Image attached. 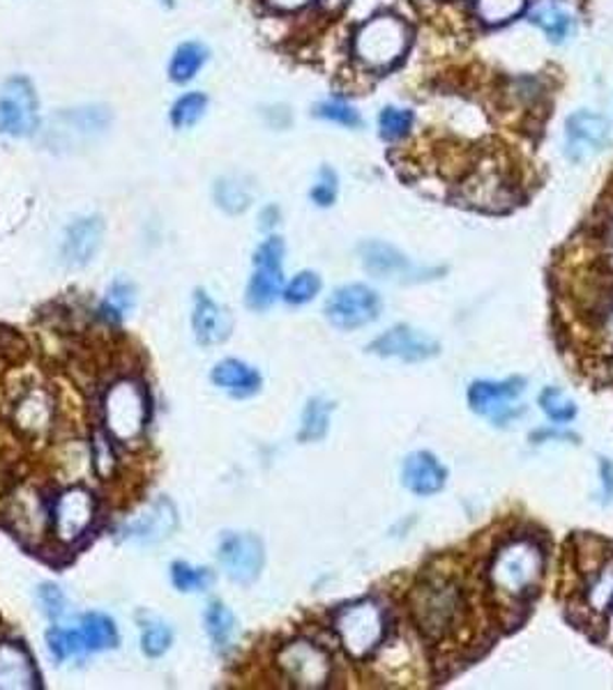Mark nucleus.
Segmentation results:
<instances>
[{
    "label": "nucleus",
    "instance_id": "20e7f679",
    "mask_svg": "<svg viewBox=\"0 0 613 690\" xmlns=\"http://www.w3.org/2000/svg\"><path fill=\"white\" fill-rule=\"evenodd\" d=\"M385 631V613L373 599L355 601L334 615V633H338L344 652L355 661L369 658L383 644Z\"/></svg>",
    "mask_w": 613,
    "mask_h": 690
},
{
    "label": "nucleus",
    "instance_id": "c03bdc74",
    "mask_svg": "<svg viewBox=\"0 0 613 690\" xmlns=\"http://www.w3.org/2000/svg\"><path fill=\"white\" fill-rule=\"evenodd\" d=\"M600 475H602V485L606 500H613V460L602 458L600 460Z\"/></svg>",
    "mask_w": 613,
    "mask_h": 690
},
{
    "label": "nucleus",
    "instance_id": "6e6552de",
    "mask_svg": "<svg viewBox=\"0 0 613 690\" xmlns=\"http://www.w3.org/2000/svg\"><path fill=\"white\" fill-rule=\"evenodd\" d=\"M277 665L295 688H326L332 677L330 656L319 644L307 640L289 642L277 654Z\"/></svg>",
    "mask_w": 613,
    "mask_h": 690
},
{
    "label": "nucleus",
    "instance_id": "79ce46f5",
    "mask_svg": "<svg viewBox=\"0 0 613 690\" xmlns=\"http://www.w3.org/2000/svg\"><path fill=\"white\" fill-rule=\"evenodd\" d=\"M598 332L609 348H613V288L598 307Z\"/></svg>",
    "mask_w": 613,
    "mask_h": 690
},
{
    "label": "nucleus",
    "instance_id": "0eeeda50",
    "mask_svg": "<svg viewBox=\"0 0 613 690\" xmlns=\"http://www.w3.org/2000/svg\"><path fill=\"white\" fill-rule=\"evenodd\" d=\"M107 429L109 433L121 440L132 442L146 429L148 419V403L144 390L136 382L123 380L111 387L107 394Z\"/></svg>",
    "mask_w": 613,
    "mask_h": 690
},
{
    "label": "nucleus",
    "instance_id": "f3484780",
    "mask_svg": "<svg viewBox=\"0 0 613 690\" xmlns=\"http://www.w3.org/2000/svg\"><path fill=\"white\" fill-rule=\"evenodd\" d=\"M109 127H111V109H107L102 104H86V107L58 111L51 118V123L47 130L56 136L74 134L76 138L88 140V138L105 134Z\"/></svg>",
    "mask_w": 613,
    "mask_h": 690
},
{
    "label": "nucleus",
    "instance_id": "423d86ee",
    "mask_svg": "<svg viewBox=\"0 0 613 690\" xmlns=\"http://www.w3.org/2000/svg\"><path fill=\"white\" fill-rule=\"evenodd\" d=\"M284 239L268 237L254 254V274L247 288V307L254 311H266L282 295L284 286Z\"/></svg>",
    "mask_w": 613,
    "mask_h": 690
},
{
    "label": "nucleus",
    "instance_id": "f704fd0d",
    "mask_svg": "<svg viewBox=\"0 0 613 690\" xmlns=\"http://www.w3.org/2000/svg\"><path fill=\"white\" fill-rule=\"evenodd\" d=\"M47 644L51 649V654L56 656V661H68V658L88 654L82 633L70 631V628H51V631L47 633Z\"/></svg>",
    "mask_w": 613,
    "mask_h": 690
},
{
    "label": "nucleus",
    "instance_id": "c9c22d12",
    "mask_svg": "<svg viewBox=\"0 0 613 690\" xmlns=\"http://www.w3.org/2000/svg\"><path fill=\"white\" fill-rule=\"evenodd\" d=\"M171 580L175 584V590L181 592H206L212 584L214 576L208 568H196L185 562H175L171 566Z\"/></svg>",
    "mask_w": 613,
    "mask_h": 690
},
{
    "label": "nucleus",
    "instance_id": "b1692460",
    "mask_svg": "<svg viewBox=\"0 0 613 690\" xmlns=\"http://www.w3.org/2000/svg\"><path fill=\"white\" fill-rule=\"evenodd\" d=\"M210 49L199 39H187L175 47L169 60V78L175 86H187L208 65Z\"/></svg>",
    "mask_w": 613,
    "mask_h": 690
},
{
    "label": "nucleus",
    "instance_id": "bb28decb",
    "mask_svg": "<svg viewBox=\"0 0 613 690\" xmlns=\"http://www.w3.org/2000/svg\"><path fill=\"white\" fill-rule=\"evenodd\" d=\"M78 633H82V638H84L88 654L105 652V649L118 646V628H115L113 619H109L107 615H100V613L86 615L82 619V628H78Z\"/></svg>",
    "mask_w": 613,
    "mask_h": 690
},
{
    "label": "nucleus",
    "instance_id": "c756f323",
    "mask_svg": "<svg viewBox=\"0 0 613 690\" xmlns=\"http://www.w3.org/2000/svg\"><path fill=\"white\" fill-rule=\"evenodd\" d=\"M334 405L321 396H316L307 403V408L303 412V426H301V442H319L326 438L328 426H330V415Z\"/></svg>",
    "mask_w": 613,
    "mask_h": 690
},
{
    "label": "nucleus",
    "instance_id": "ddd939ff",
    "mask_svg": "<svg viewBox=\"0 0 613 690\" xmlns=\"http://www.w3.org/2000/svg\"><path fill=\"white\" fill-rule=\"evenodd\" d=\"M177 527V512L175 506L160 497L150 502L144 512L127 518L118 527V539L121 541H136V543H160L173 534Z\"/></svg>",
    "mask_w": 613,
    "mask_h": 690
},
{
    "label": "nucleus",
    "instance_id": "9b49d317",
    "mask_svg": "<svg viewBox=\"0 0 613 690\" xmlns=\"http://www.w3.org/2000/svg\"><path fill=\"white\" fill-rule=\"evenodd\" d=\"M526 392V380L510 378V380H476L468 387V405L473 412L489 417L496 423L507 421L514 410V401Z\"/></svg>",
    "mask_w": 613,
    "mask_h": 690
},
{
    "label": "nucleus",
    "instance_id": "4468645a",
    "mask_svg": "<svg viewBox=\"0 0 613 690\" xmlns=\"http://www.w3.org/2000/svg\"><path fill=\"white\" fill-rule=\"evenodd\" d=\"M439 350L441 348L437 338L415 328H408V324H397V328L383 332L369 345V353L379 357H394L402 361H427L431 357H437Z\"/></svg>",
    "mask_w": 613,
    "mask_h": 690
},
{
    "label": "nucleus",
    "instance_id": "49530a36",
    "mask_svg": "<svg viewBox=\"0 0 613 690\" xmlns=\"http://www.w3.org/2000/svg\"><path fill=\"white\" fill-rule=\"evenodd\" d=\"M328 3L334 8V5H342V3H346V0H328Z\"/></svg>",
    "mask_w": 613,
    "mask_h": 690
},
{
    "label": "nucleus",
    "instance_id": "aec40b11",
    "mask_svg": "<svg viewBox=\"0 0 613 690\" xmlns=\"http://www.w3.org/2000/svg\"><path fill=\"white\" fill-rule=\"evenodd\" d=\"M0 688H37V673L33 658L22 644H0Z\"/></svg>",
    "mask_w": 613,
    "mask_h": 690
},
{
    "label": "nucleus",
    "instance_id": "39448f33",
    "mask_svg": "<svg viewBox=\"0 0 613 690\" xmlns=\"http://www.w3.org/2000/svg\"><path fill=\"white\" fill-rule=\"evenodd\" d=\"M39 130V99L30 78L14 74L0 84V134L28 138Z\"/></svg>",
    "mask_w": 613,
    "mask_h": 690
},
{
    "label": "nucleus",
    "instance_id": "58836bf2",
    "mask_svg": "<svg viewBox=\"0 0 613 690\" xmlns=\"http://www.w3.org/2000/svg\"><path fill=\"white\" fill-rule=\"evenodd\" d=\"M173 642V633L167 624H148L142 633V649L148 658H160L169 652V646Z\"/></svg>",
    "mask_w": 613,
    "mask_h": 690
},
{
    "label": "nucleus",
    "instance_id": "f257e3e1",
    "mask_svg": "<svg viewBox=\"0 0 613 690\" xmlns=\"http://www.w3.org/2000/svg\"><path fill=\"white\" fill-rule=\"evenodd\" d=\"M466 611L462 587L443 576H431L410 594V615L427 640H445L457 631Z\"/></svg>",
    "mask_w": 613,
    "mask_h": 690
},
{
    "label": "nucleus",
    "instance_id": "1a4fd4ad",
    "mask_svg": "<svg viewBox=\"0 0 613 690\" xmlns=\"http://www.w3.org/2000/svg\"><path fill=\"white\" fill-rule=\"evenodd\" d=\"M381 313V297L365 283H348L334 291L326 304L332 328L351 332L373 322Z\"/></svg>",
    "mask_w": 613,
    "mask_h": 690
},
{
    "label": "nucleus",
    "instance_id": "de8ad7c7",
    "mask_svg": "<svg viewBox=\"0 0 613 690\" xmlns=\"http://www.w3.org/2000/svg\"><path fill=\"white\" fill-rule=\"evenodd\" d=\"M162 3H164V5H173V0H162Z\"/></svg>",
    "mask_w": 613,
    "mask_h": 690
},
{
    "label": "nucleus",
    "instance_id": "2eb2a0df",
    "mask_svg": "<svg viewBox=\"0 0 613 690\" xmlns=\"http://www.w3.org/2000/svg\"><path fill=\"white\" fill-rule=\"evenodd\" d=\"M95 514L93 495L86 489H70L56 500L53 506V530L61 541H76L82 537Z\"/></svg>",
    "mask_w": 613,
    "mask_h": 690
},
{
    "label": "nucleus",
    "instance_id": "cd10ccee",
    "mask_svg": "<svg viewBox=\"0 0 613 690\" xmlns=\"http://www.w3.org/2000/svg\"><path fill=\"white\" fill-rule=\"evenodd\" d=\"M206 631L214 644V649L220 654H224L226 649L231 646L233 642V636H235V617L233 613L229 611V607L220 601H214L208 605L206 611Z\"/></svg>",
    "mask_w": 613,
    "mask_h": 690
},
{
    "label": "nucleus",
    "instance_id": "4be33fe9",
    "mask_svg": "<svg viewBox=\"0 0 613 690\" xmlns=\"http://www.w3.org/2000/svg\"><path fill=\"white\" fill-rule=\"evenodd\" d=\"M360 258L365 262L367 272L381 279L408 276L413 272L410 260L400 249H394L392 245L381 239L365 242V245L360 247Z\"/></svg>",
    "mask_w": 613,
    "mask_h": 690
},
{
    "label": "nucleus",
    "instance_id": "ea45409f",
    "mask_svg": "<svg viewBox=\"0 0 613 690\" xmlns=\"http://www.w3.org/2000/svg\"><path fill=\"white\" fill-rule=\"evenodd\" d=\"M321 293V279L314 272H301L284 291V299L289 304H307Z\"/></svg>",
    "mask_w": 613,
    "mask_h": 690
},
{
    "label": "nucleus",
    "instance_id": "72a5a7b5",
    "mask_svg": "<svg viewBox=\"0 0 613 690\" xmlns=\"http://www.w3.org/2000/svg\"><path fill=\"white\" fill-rule=\"evenodd\" d=\"M478 19L487 26H501L526 10V0H478Z\"/></svg>",
    "mask_w": 613,
    "mask_h": 690
},
{
    "label": "nucleus",
    "instance_id": "c85d7f7f",
    "mask_svg": "<svg viewBox=\"0 0 613 690\" xmlns=\"http://www.w3.org/2000/svg\"><path fill=\"white\" fill-rule=\"evenodd\" d=\"M586 605L596 615H602L609 607H613V557L592 574V580L586 590Z\"/></svg>",
    "mask_w": 613,
    "mask_h": 690
},
{
    "label": "nucleus",
    "instance_id": "393cba45",
    "mask_svg": "<svg viewBox=\"0 0 613 690\" xmlns=\"http://www.w3.org/2000/svg\"><path fill=\"white\" fill-rule=\"evenodd\" d=\"M212 196L217 208L229 214H243L252 206V185L245 175H222L214 182Z\"/></svg>",
    "mask_w": 613,
    "mask_h": 690
},
{
    "label": "nucleus",
    "instance_id": "9d476101",
    "mask_svg": "<svg viewBox=\"0 0 613 690\" xmlns=\"http://www.w3.org/2000/svg\"><path fill=\"white\" fill-rule=\"evenodd\" d=\"M611 144L609 120L590 109H579L565 120V155L575 164L600 155Z\"/></svg>",
    "mask_w": 613,
    "mask_h": 690
},
{
    "label": "nucleus",
    "instance_id": "7c9ffc66",
    "mask_svg": "<svg viewBox=\"0 0 613 690\" xmlns=\"http://www.w3.org/2000/svg\"><path fill=\"white\" fill-rule=\"evenodd\" d=\"M134 301H136V291H134L132 283L125 279H118L111 283L100 313L109 322H121L125 318V313H130L134 309Z\"/></svg>",
    "mask_w": 613,
    "mask_h": 690
},
{
    "label": "nucleus",
    "instance_id": "f8f14e48",
    "mask_svg": "<svg viewBox=\"0 0 613 690\" xmlns=\"http://www.w3.org/2000/svg\"><path fill=\"white\" fill-rule=\"evenodd\" d=\"M266 551L259 537L254 534H226L220 543V564L224 574L241 584H252L261 576Z\"/></svg>",
    "mask_w": 613,
    "mask_h": 690
},
{
    "label": "nucleus",
    "instance_id": "2f4dec72",
    "mask_svg": "<svg viewBox=\"0 0 613 690\" xmlns=\"http://www.w3.org/2000/svg\"><path fill=\"white\" fill-rule=\"evenodd\" d=\"M316 118L326 120V123H334V125H342V127H348V130H360L363 127V115L360 111L351 107L348 101L344 99H323L319 101V104L314 107L311 111Z\"/></svg>",
    "mask_w": 613,
    "mask_h": 690
},
{
    "label": "nucleus",
    "instance_id": "6ab92c4d",
    "mask_svg": "<svg viewBox=\"0 0 613 690\" xmlns=\"http://www.w3.org/2000/svg\"><path fill=\"white\" fill-rule=\"evenodd\" d=\"M192 324L196 341L201 345H217L231 336L233 318L224 307H220V304L212 301L204 291H199L194 297Z\"/></svg>",
    "mask_w": 613,
    "mask_h": 690
},
{
    "label": "nucleus",
    "instance_id": "a211bd4d",
    "mask_svg": "<svg viewBox=\"0 0 613 690\" xmlns=\"http://www.w3.org/2000/svg\"><path fill=\"white\" fill-rule=\"evenodd\" d=\"M402 481L413 495L429 497L443 491L448 481V470L441 465V460L429 452H415L406 456L402 468Z\"/></svg>",
    "mask_w": 613,
    "mask_h": 690
},
{
    "label": "nucleus",
    "instance_id": "5701e85b",
    "mask_svg": "<svg viewBox=\"0 0 613 690\" xmlns=\"http://www.w3.org/2000/svg\"><path fill=\"white\" fill-rule=\"evenodd\" d=\"M528 22L538 26L553 45H563L575 33V16L572 12L556 3V0H540V3L528 10Z\"/></svg>",
    "mask_w": 613,
    "mask_h": 690
},
{
    "label": "nucleus",
    "instance_id": "412c9836",
    "mask_svg": "<svg viewBox=\"0 0 613 690\" xmlns=\"http://www.w3.org/2000/svg\"><path fill=\"white\" fill-rule=\"evenodd\" d=\"M212 382L233 398H249L261 390V375L249 364L224 359L212 369Z\"/></svg>",
    "mask_w": 613,
    "mask_h": 690
},
{
    "label": "nucleus",
    "instance_id": "a878e982",
    "mask_svg": "<svg viewBox=\"0 0 613 690\" xmlns=\"http://www.w3.org/2000/svg\"><path fill=\"white\" fill-rule=\"evenodd\" d=\"M208 104L210 99L206 93L201 90H192V93H185L177 97L173 101V107L169 111V120L173 130H192L201 123V120L206 118L208 113Z\"/></svg>",
    "mask_w": 613,
    "mask_h": 690
},
{
    "label": "nucleus",
    "instance_id": "f03ea898",
    "mask_svg": "<svg viewBox=\"0 0 613 690\" xmlns=\"http://www.w3.org/2000/svg\"><path fill=\"white\" fill-rule=\"evenodd\" d=\"M544 576V551L532 539L503 543L489 564L493 590L510 599H528L538 592Z\"/></svg>",
    "mask_w": 613,
    "mask_h": 690
},
{
    "label": "nucleus",
    "instance_id": "dca6fc26",
    "mask_svg": "<svg viewBox=\"0 0 613 690\" xmlns=\"http://www.w3.org/2000/svg\"><path fill=\"white\" fill-rule=\"evenodd\" d=\"M105 239V221L102 217H82L72 221L65 237H63V249L61 256L65 260V266L70 268H84L97 256Z\"/></svg>",
    "mask_w": 613,
    "mask_h": 690
},
{
    "label": "nucleus",
    "instance_id": "a19ab883",
    "mask_svg": "<svg viewBox=\"0 0 613 690\" xmlns=\"http://www.w3.org/2000/svg\"><path fill=\"white\" fill-rule=\"evenodd\" d=\"M37 599H39V605H42V611L47 617L51 619H58L63 613H65V594L58 584H42L37 590Z\"/></svg>",
    "mask_w": 613,
    "mask_h": 690
},
{
    "label": "nucleus",
    "instance_id": "a18cd8bd",
    "mask_svg": "<svg viewBox=\"0 0 613 690\" xmlns=\"http://www.w3.org/2000/svg\"><path fill=\"white\" fill-rule=\"evenodd\" d=\"M277 221H280V210H277L274 206H268L263 212H261V229L263 231H270L277 226Z\"/></svg>",
    "mask_w": 613,
    "mask_h": 690
},
{
    "label": "nucleus",
    "instance_id": "7ed1b4c3",
    "mask_svg": "<svg viewBox=\"0 0 613 690\" xmlns=\"http://www.w3.org/2000/svg\"><path fill=\"white\" fill-rule=\"evenodd\" d=\"M410 47V28L397 14H376L353 35V56L371 72H385L404 60Z\"/></svg>",
    "mask_w": 613,
    "mask_h": 690
},
{
    "label": "nucleus",
    "instance_id": "473e14b6",
    "mask_svg": "<svg viewBox=\"0 0 613 690\" xmlns=\"http://www.w3.org/2000/svg\"><path fill=\"white\" fill-rule=\"evenodd\" d=\"M413 123H415V113L413 109H406V107H385L379 113V132L388 144H394V140H402L404 136H408L413 130Z\"/></svg>",
    "mask_w": 613,
    "mask_h": 690
},
{
    "label": "nucleus",
    "instance_id": "37998d69",
    "mask_svg": "<svg viewBox=\"0 0 613 690\" xmlns=\"http://www.w3.org/2000/svg\"><path fill=\"white\" fill-rule=\"evenodd\" d=\"M266 3L277 12H298L314 3V0H266Z\"/></svg>",
    "mask_w": 613,
    "mask_h": 690
},
{
    "label": "nucleus",
    "instance_id": "e433bc0d",
    "mask_svg": "<svg viewBox=\"0 0 613 690\" xmlns=\"http://www.w3.org/2000/svg\"><path fill=\"white\" fill-rule=\"evenodd\" d=\"M540 405L544 415L553 421V423H569L572 419L577 417V403L572 401L563 390L559 387H547L540 394Z\"/></svg>",
    "mask_w": 613,
    "mask_h": 690
},
{
    "label": "nucleus",
    "instance_id": "4c0bfd02",
    "mask_svg": "<svg viewBox=\"0 0 613 690\" xmlns=\"http://www.w3.org/2000/svg\"><path fill=\"white\" fill-rule=\"evenodd\" d=\"M338 194H340L338 173H334L330 167H323L311 185V192H309L311 202L319 208H330L332 202L338 200Z\"/></svg>",
    "mask_w": 613,
    "mask_h": 690
}]
</instances>
